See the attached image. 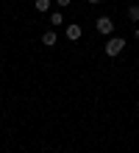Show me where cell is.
I'll return each mask as SVG.
<instances>
[{"mask_svg":"<svg viewBox=\"0 0 139 153\" xmlns=\"http://www.w3.org/2000/svg\"><path fill=\"white\" fill-rule=\"evenodd\" d=\"M125 48V39H120V36H111L106 42V56H117V53H123Z\"/></svg>","mask_w":139,"mask_h":153,"instance_id":"1","label":"cell"},{"mask_svg":"<svg viewBox=\"0 0 139 153\" xmlns=\"http://www.w3.org/2000/svg\"><path fill=\"white\" fill-rule=\"evenodd\" d=\"M95 28H97L100 33H106V36H109V33L114 31V20H111V17H97V22H95Z\"/></svg>","mask_w":139,"mask_h":153,"instance_id":"2","label":"cell"},{"mask_svg":"<svg viewBox=\"0 0 139 153\" xmlns=\"http://www.w3.org/2000/svg\"><path fill=\"white\" fill-rule=\"evenodd\" d=\"M81 25H75V22H72V25H67V39L70 42H75V39H81Z\"/></svg>","mask_w":139,"mask_h":153,"instance_id":"3","label":"cell"},{"mask_svg":"<svg viewBox=\"0 0 139 153\" xmlns=\"http://www.w3.org/2000/svg\"><path fill=\"white\" fill-rule=\"evenodd\" d=\"M56 42H59V36H56L53 31H48V33H42V45H45V48H53Z\"/></svg>","mask_w":139,"mask_h":153,"instance_id":"4","label":"cell"},{"mask_svg":"<svg viewBox=\"0 0 139 153\" xmlns=\"http://www.w3.org/2000/svg\"><path fill=\"white\" fill-rule=\"evenodd\" d=\"M128 20L139 22V6H128Z\"/></svg>","mask_w":139,"mask_h":153,"instance_id":"5","label":"cell"},{"mask_svg":"<svg viewBox=\"0 0 139 153\" xmlns=\"http://www.w3.org/2000/svg\"><path fill=\"white\" fill-rule=\"evenodd\" d=\"M50 22H53V25H61V22H64V14H61V11H53V14H50Z\"/></svg>","mask_w":139,"mask_h":153,"instance_id":"6","label":"cell"},{"mask_svg":"<svg viewBox=\"0 0 139 153\" xmlns=\"http://www.w3.org/2000/svg\"><path fill=\"white\" fill-rule=\"evenodd\" d=\"M36 11H48V8H50V0H36Z\"/></svg>","mask_w":139,"mask_h":153,"instance_id":"7","label":"cell"},{"mask_svg":"<svg viewBox=\"0 0 139 153\" xmlns=\"http://www.w3.org/2000/svg\"><path fill=\"white\" fill-rule=\"evenodd\" d=\"M56 3H59L61 8H67V6H70V0H56Z\"/></svg>","mask_w":139,"mask_h":153,"instance_id":"8","label":"cell"},{"mask_svg":"<svg viewBox=\"0 0 139 153\" xmlns=\"http://www.w3.org/2000/svg\"><path fill=\"white\" fill-rule=\"evenodd\" d=\"M86 3H103V0H86Z\"/></svg>","mask_w":139,"mask_h":153,"instance_id":"9","label":"cell"},{"mask_svg":"<svg viewBox=\"0 0 139 153\" xmlns=\"http://www.w3.org/2000/svg\"><path fill=\"white\" fill-rule=\"evenodd\" d=\"M136 39H139V25H136Z\"/></svg>","mask_w":139,"mask_h":153,"instance_id":"10","label":"cell"}]
</instances>
